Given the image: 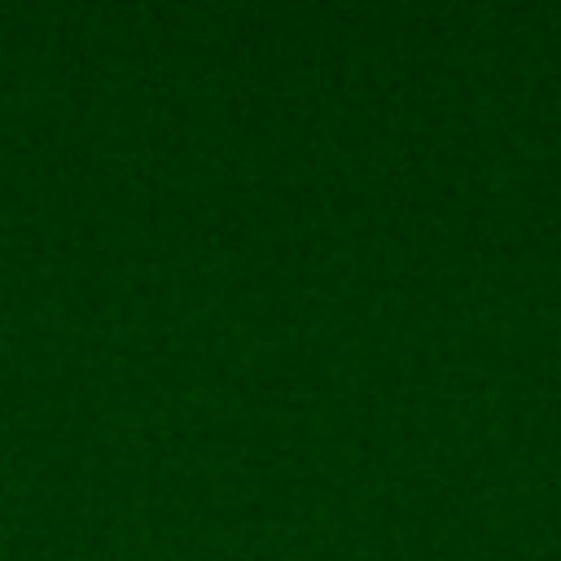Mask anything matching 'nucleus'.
<instances>
[]
</instances>
